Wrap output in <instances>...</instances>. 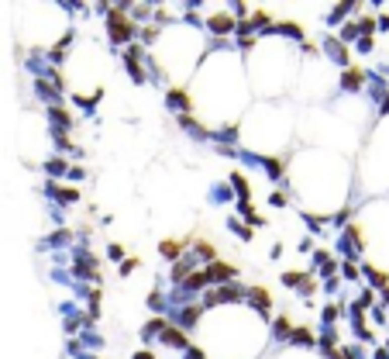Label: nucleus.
Instances as JSON below:
<instances>
[{
    "mask_svg": "<svg viewBox=\"0 0 389 359\" xmlns=\"http://www.w3.org/2000/svg\"><path fill=\"white\" fill-rule=\"evenodd\" d=\"M131 35H135V24L124 18V11H121V7L110 11V38H114V41H128Z\"/></svg>",
    "mask_w": 389,
    "mask_h": 359,
    "instance_id": "f257e3e1",
    "label": "nucleus"
},
{
    "mask_svg": "<svg viewBox=\"0 0 389 359\" xmlns=\"http://www.w3.org/2000/svg\"><path fill=\"white\" fill-rule=\"evenodd\" d=\"M158 252H162L165 259H176V256H179V245H176V242H162V245H158Z\"/></svg>",
    "mask_w": 389,
    "mask_h": 359,
    "instance_id": "f03ea898",
    "label": "nucleus"
},
{
    "mask_svg": "<svg viewBox=\"0 0 389 359\" xmlns=\"http://www.w3.org/2000/svg\"><path fill=\"white\" fill-rule=\"evenodd\" d=\"M162 339H165V342H176V345H186V339H183L176 328H165V332H162Z\"/></svg>",
    "mask_w": 389,
    "mask_h": 359,
    "instance_id": "7ed1b4c3",
    "label": "nucleus"
},
{
    "mask_svg": "<svg viewBox=\"0 0 389 359\" xmlns=\"http://www.w3.org/2000/svg\"><path fill=\"white\" fill-rule=\"evenodd\" d=\"M234 190H238V194H241V197H248V183H245V176H241V173H234Z\"/></svg>",
    "mask_w": 389,
    "mask_h": 359,
    "instance_id": "20e7f679",
    "label": "nucleus"
},
{
    "mask_svg": "<svg viewBox=\"0 0 389 359\" xmlns=\"http://www.w3.org/2000/svg\"><path fill=\"white\" fill-rule=\"evenodd\" d=\"M252 297L258 300V307H269V294H265L262 287H255V290H252Z\"/></svg>",
    "mask_w": 389,
    "mask_h": 359,
    "instance_id": "39448f33",
    "label": "nucleus"
},
{
    "mask_svg": "<svg viewBox=\"0 0 389 359\" xmlns=\"http://www.w3.org/2000/svg\"><path fill=\"white\" fill-rule=\"evenodd\" d=\"M358 83H362V76H358V69H351L348 76H345V86H348V90H355Z\"/></svg>",
    "mask_w": 389,
    "mask_h": 359,
    "instance_id": "423d86ee",
    "label": "nucleus"
},
{
    "mask_svg": "<svg viewBox=\"0 0 389 359\" xmlns=\"http://www.w3.org/2000/svg\"><path fill=\"white\" fill-rule=\"evenodd\" d=\"M293 339H296V342H307V345H310V342H313V335L307 332V328H296V332H293Z\"/></svg>",
    "mask_w": 389,
    "mask_h": 359,
    "instance_id": "0eeeda50",
    "label": "nucleus"
},
{
    "mask_svg": "<svg viewBox=\"0 0 389 359\" xmlns=\"http://www.w3.org/2000/svg\"><path fill=\"white\" fill-rule=\"evenodd\" d=\"M196 318H200V307H186V311H183V321H186V325H193Z\"/></svg>",
    "mask_w": 389,
    "mask_h": 359,
    "instance_id": "6e6552de",
    "label": "nucleus"
},
{
    "mask_svg": "<svg viewBox=\"0 0 389 359\" xmlns=\"http://www.w3.org/2000/svg\"><path fill=\"white\" fill-rule=\"evenodd\" d=\"M275 332H279V335H290V321L279 318V321H275Z\"/></svg>",
    "mask_w": 389,
    "mask_h": 359,
    "instance_id": "1a4fd4ad",
    "label": "nucleus"
},
{
    "mask_svg": "<svg viewBox=\"0 0 389 359\" xmlns=\"http://www.w3.org/2000/svg\"><path fill=\"white\" fill-rule=\"evenodd\" d=\"M269 200H272V207H283V204H286V197H283V194H272Z\"/></svg>",
    "mask_w": 389,
    "mask_h": 359,
    "instance_id": "9d476101",
    "label": "nucleus"
},
{
    "mask_svg": "<svg viewBox=\"0 0 389 359\" xmlns=\"http://www.w3.org/2000/svg\"><path fill=\"white\" fill-rule=\"evenodd\" d=\"M286 283H290V287L293 283H303V277H300V273H286Z\"/></svg>",
    "mask_w": 389,
    "mask_h": 359,
    "instance_id": "9b49d317",
    "label": "nucleus"
},
{
    "mask_svg": "<svg viewBox=\"0 0 389 359\" xmlns=\"http://www.w3.org/2000/svg\"><path fill=\"white\" fill-rule=\"evenodd\" d=\"M135 359H155V356H152V352H138Z\"/></svg>",
    "mask_w": 389,
    "mask_h": 359,
    "instance_id": "f8f14e48",
    "label": "nucleus"
}]
</instances>
